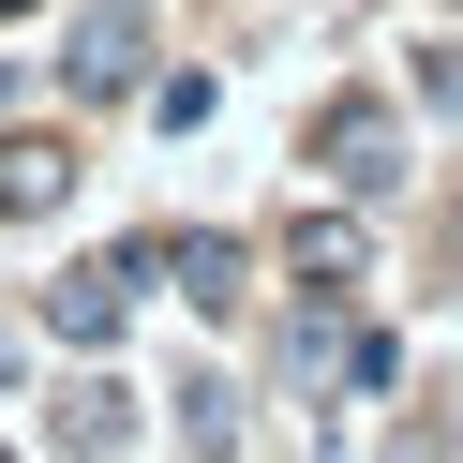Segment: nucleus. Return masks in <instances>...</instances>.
<instances>
[{
	"label": "nucleus",
	"mask_w": 463,
	"mask_h": 463,
	"mask_svg": "<svg viewBox=\"0 0 463 463\" xmlns=\"http://www.w3.org/2000/svg\"><path fill=\"white\" fill-rule=\"evenodd\" d=\"M314 165H329V180H344V194L373 210V194H403V120H389L373 90H344L329 120H314Z\"/></svg>",
	"instance_id": "obj_1"
},
{
	"label": "nucleus",
	"mask_w": 463,
	"mask_h": 463,
	"mask_svg": "<svg viewBox=\"0 0 463 463\" xmlns=\"http://www.w3.org/2000/svg\"><path fill=\"white\" fill-rule=\"evenodd\" d=\"M135 45H150V15H135V0H105L90 31H75V90H135Z\"/></svg>",
	"instance_id": "obj_2"
},
{
	"label": "nucleus",
	"mask_w": 463,
	"mask_h": 463,
	"mask_svg": "<svg viewBox=\"0 0 463 463\" xmlns=\"http://www.w3.org/2000/svg\"><path fill=\"white\" fill-rule=\"evenodd\" d=\"M45 314H61V344H120V314H135V269H75Z\"/></svg>",
	"instance_id": "obj_3"
},
{
	"label": "nucleus",
	"mask_w": 463,
	"mask_h": 463,
	"mask_svg": "<svg viewBox=\"0 0 463 463\" xmlns=\"http://www.w3.org/2000/svg\"><path fill=\"white\" fill-rule=\"evenodd\" d=\"M180 449H194V463L240 449V389H224V373H194V389H180Z\"/></svg>",
	"instance_id": "obj_4"
},
{
	"label": "nucleus",
	"mask_w": 463,
	"mask_h": 463,
	"mask_svg": "<svg viewBox=\"0 0 463 463\" xmlns=\"http://www.w3.org/2000/svg\"><path fill=\"white\" fill-rule=\"evenodd\" d=\"M120 433H135V419H120V389H105V373H90V389H61V449H75V463H105Z\"/></svg>",
	"instance_id": "obj_5"
},
{
	"label": "nucleus",
	"mask_w": 463,
	"mask_h": 463,
	"mask_svg": "<svg viewBox=\"0 0 463 463\" xmlns=\"http://www.w3.org/2000/svg\"><path fill=\"white\" fill-rule=\"evenodd\" d=\"M240 269H254L240 240H180V284H194V314H240Z\"/></svg>",
	"instance_id": "obj_6"
},
{
	"label": "nucleus",
	"mask_w": 463,
	"mask_h": 463,
	"mask_svg": "<svg viewBox=\"0 0 463 463\" xmlns=\"http://www.w3.org/2000/svg\"><path fill=\"white\" fill-rule=\"evenodd\" d=\"M61 194V150H0V210H45Z\"/></svg>",
	"instance_id": "obj_7"
}]
</instances>
